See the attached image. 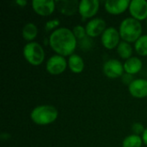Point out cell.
<instances>
[{"label": "cell", "mask_w": 147, "mask_h": 147, "mask_svg": "<svg viewBox=\"0 0 147 147\" xmlns=\"http://www.w3.org/2000/svg\"><path fill=\"white\" fill-rule=\"evenodd\" d=\"M49 44L59 55L71 56L76 49L77 40L71 30L67 28H59L51 34Z\"/></svg>", "instance_id": "6da1fadb"}, {"label": "cell", "mask_w": 147, "mask_h": 147, "mask_svg": "<svg viewBox=\"0 0 147 147\" xmlns=\"http://www.w3.org/2000/svg\"><path fill=\"white\" fill-rule=\"evenodd\" d=\"M130 3L128 0H107L105 2V9L112 15H120L129 8Z\"/></svg>", "instance_id": "4fadbf2b"}, {"label": "cell", "mask_w": 147, "mask_h": 147, "mask_svg": "<svg viewBox=\"0 0 147 147\" xmlns=\"http://www.w3.org/2000/svg\"><path fill=\"white\" fill-rule=\"evenodd\" d=\"M99 5L98 0H81L79 2L78 12L82 17L90 18L97 13Z\"/></svg>", "instance_id": "ba28073f"}, {"label": "cell", "mask_w": 147, "mask_h": 147, "mask_svg": "<svg viewBox=\"0 0 147 147\" xmlns=\"http://www.w3.org/2000/svg\"><path fill=\"white\" fill-rule=\"evenodd\" d=\"M119 33L124 41L136 42L142 36V25L134 17H127L121 22Z\"/></svg>", "instance_id": "7a4b0ae2"}, {"label": "cell", "mask_w": 147, "mask_h": 147, "mask_svg": "<svg viewBox=\"0 0 147 147\" xmlns=\"http://www.w3.org/2000/svg\"><path fill=\"white\" fill-rule=\"evenodd\" d=\"M128 9L134 19L138 21L147 19V1L146 0H133Z\"/></svg>", "instance_id": "9c48e42d"}, {"label": "cell", "mask_w": 147, "mask_h": 147, "mask_svg": "<svg viewBox=\"0 0 147 147\" xmlns=\"http://www.w3.org/2000/svg\"><path fill=\"white\" fill-rule=\"evenodd\" d=\"M72 33L75 35L76 39H84L86 35V30L85 28H84L81 25H77L73 28Z\"/></svg>", "instance_id": "44dd1931"}, {"label": "cell", "mask_w": 147, "mask_h": 147, "mask_svg": "<svg viewBox=\"0 0 147 147\" xmlns=\"http://www.w3.org/2000/svg\"><path fill=\"white\" fill-rule=\"evenodd\" d=\"M23 56L30 65H39L44 61L45 52L39 43L31 41L24 46Z\"/></svg>", "instance_id": "277c9868"}, {"label": "cell", "mask_w": 147, "mask_h": 147, "mask_svg": "<svg viewBox=\"0 0 147 147\" xmlns=\"http://www.w3.org/2000/svg\"><path fill=\"white\" fill-rule=\"evenodd\" d=\"M106 29V22L102 18H94L88 22L85 27L86 34L90 37H96L102 33Z\"/></svg>", "instance_id": "8fae6325"}, {"label": "cell", "mask_w": 147, "mask_h": 147, "mask_svg": "<svg viewBox=\"0 0 147 147\" xmlns=\"http://www.w3.org/2000/svg\"><path fill=\"white\" fill-rule=\"evenodd\" d=\"M55 4L57 5L59 10L65 16H72L78 10L79 7V3L78 0H61L56 1Z\"/></svg>", "instance_id": "5bb4252c"}, {"label": "cell", "mask_w": 147, "mask_h": 147, "mask_svg": "<svg viewBox=\"0 0 147 147\" xmlns=\"http://www.w3.org/2000/svg\"><path fill=\"white\" fill-rule=\"evenodd\" d=\"M124 71V65L121 61L115 59H109L106 61L103 65V72L104 74L110 78H116L122 77Z\"/></svg>", "instance_id": "52a82bcc"}, {"label": "cell", "mask_w": 147, "mask_h": 147, "mask_svg": "<svg viewBox=\"0 0 147 147\" xmlns=\"http://www.w3.org/2000/svg\"><path fill=\"white\" fill-rule=\"evenodd\" d=\"M120 33L114 27H109L105 29L102 34V43L107 49H114L120 43Z\"/></svg>", "instance_id": "8992f818"}, {"label": "cell", "mask_w": 147, "mask_h": 147, "mask_svg": "<svg viewBox=\"0 0 147 147\" xmlns=\"http://www.w3.org/2000/svg\"><path fill=\"white\" fill-rule=\"evenodd\" d=\"M16 3L17 4H19L21 7H23V6H25V5L27 4L28 2H27L26 0H16Z\"/></svg>", "instance_id": "484cf974"}, {"label": "cell", "mask_w": 147, "mask_h": 147, "mask_svg": "<svg viewBox=\"0 0 147 147\" xmlns=\"http://www.w3.org/2000/svg\"><path fill=\"white\" fill-rule=\"evenodd\" d=\"M68 65L70 70L74 73H80L84 68V59L78 54H71L68 59Z\"/></svg>", "instance_id": "2e32d148"}, {"label": "cell", "mask_w": 147, "mask_h": 147, "mask_svg": "<svg viewBox=\"0 0 147 147\" xmlns=\"http://www.w3.org/2000/svg\"><path fill=\"white\" fill-rule=\"evenodd\" d=\"M37 34H38V29L34 23L28 22L25 24L24 27L22 28V37L24 38V40L28 41L33 40L37 36Z\"/></svg>", "instance_id": "e0dca14e"}, {"label": "cell", "mask_w": 147, "mask_h": 147, "mask_svg": "<svg viewBox=\"0 0 147 147\" xmlns=\"http://www.w3.org/2000/svg\"><path fill=\"white\" fill-rule=\"evenodd\" d=\"M132 129H133V132L134 133V134H136V135H139L140 134H143V133L146 130L144 126L141 123H134L132 127Z\"/></svg>", "instance_id": "7402d4cb"}, {"label": "cell", "mask_w": 147, "mask_h": 147, "mask_svg": "<svg viewBox=\"0 0 147 147\" xmlns=\"http://www.w3.org/2000/svg\"><path fill=\"white\" fill-rule=\"evenodd\" d=\"M143 140L136 134H131L126 137L122 142V147H141Z\"/></svg>", "instance_id": "d6986e66"}, {"label": "cell", "mask_w": 147, "mask_h": 147, "mask_svg": "<svg viewBox=\"0 0 147 147\" xmlns=\"http://www.w3.org/2000/svg\"><path fill=\"white\" fill-rule=\"evenodd\" d=\"M135 51L141 56H147V34L142 35L134 44Z\"/></svg>", "instance_id": "ffe728a7"}, {"label": "cell", "mask_w": 147, "mask_h": 147, "mask_svg": "<svg viewBox=\"0 0 147 147\" xmlns=\"http://www.w3.org/2000/svg\"><path fill=\"white\" fill-rule=\"evenodd\" d=\"M142 61L138 57H131L124 63V71L130 75L136 74L142 69Z\"/></svg>", "instance_id": "9a60e30c"}, {"label": "cell", "mask_w": 147, "mask_h": 147, "mask_svg": "<svg viewBox=\"0 0 147 147\" xmlns=\"http://www.w3.org/2000/svg\"><path fill=\"white\" fill-rule=\"evenodd\" d=\"M146 25H147V19H146Z\"/></svg>", "instance_id": "4316f807"}, {"label": "cell", "mask_w": 147, "mask_h": 147, "mask_svg": "<svg viewBox=\"0 0 147 147\" xmlns=\"http://www.w3.org/2000/svg\"><path fill=\"white\" fill-rule=\"evenodd\" d=\"M59 25V19H53V20L48 21L46 23V29L47 30H51V29H53V28H57Z\"/></svg>", "instance_id": "603a6c76"}, {"label": "cell", "mask_w": 147, "mask_h": 147, "mask_svg": "<svg viewBox=\"0 0 147 147\" xmlns=\"http://www.w3.org/2000/svg\"><path fill=\"white\" fill-rule=\"evenodd\" d=\"M31 120L37 125H48L58 117V110L51 105H40L34 108L30 114Z\"/></svg>", "instance_id": "3957f363"}, {"label": "cell", "mask_w": 147, "mask_h": 147, "mask_svg": "<svg viewBox=\"0 0 147 147\" xmlns=\"http://www.w3.org/2000/svg\"><path fill=\"white\" fill-rule=\"evenodd\" d=\"M122 81L123 83H125L126 84H128V86L131 84V83L134 81V78H133V76L130 75V74H124L122 75Z\"/></svg>", "instance_id": "cb8c5ba5"}, {"label": "cell", "mask_w": 147, "mask_h": 147, "mask_svg": "<svg viewBox=\"0 0 147 147\" xmlns=\"http://www.w3.org/2000/svg\"><path fill=\"white\" fill-rule=\"evenodd\" d=\"M130 94L136 98H144L147 96V80L139 78L134 80L128 86Z\"/></svg>", "instance_id": "7c38bea8"}, {"label": "cell", "mask_w": 147, "mask_h": 147, "mask_svg": "<svg viewBox=\"0 0 147 147\" xmlns=\"http://www.w3.org/2000/svg\"><path fill=\"white\" fill-rule=\"evenodd\" d=\"M117 53L121 58L124 59H128L132 57L133 54V47L127 41H121L117 47Z\"/></svg>", "instance_id": "ac0fdd59"}, {"label": "cell", "mask_w": 147, "mask_h": 147, "mask_svg": "<svg viewBox=\"0 0 147 147\" xmlns=\"http://www.w3.org/2000/svg\"><path fill=\"white\" fill-rule=\"evenodd\" d=\"M67 66L65 59L61 55H53L47 61L46 65L47 71L53 75H59L65 71Z\"/></svg>", "instance_id": "5b68a950"}, {"label": "cell", "mask_w": 147, "mask_h": 147, "mask_svg": "<svg viewBox=\"0 0 147 147\" xmlns=\"http://www.w3.org/2000/svg\"><path fill=\"white\" fill-rule=\"evenodd\" d=\"M55 2L52 0H33V9L40 16H47L51 15L55 9Z\"/></svg>", "instance_id": "30bf717a"}, {"label": "cell", "mask_w": 147, "mask_h": 147, "mask_svg": "<svg viewBox=\"0 0 147 147\" xmlns=\"http://www.w3.org/2000/svg\"><path fill=\"white\" fill-rule=\"evenodd\" d=\"M142 140H143V142L145 143V145L147 146V128H146L145 132L142 134Z\"/></svg>", "instance_id": "d4e9b609"}]
</instances>
